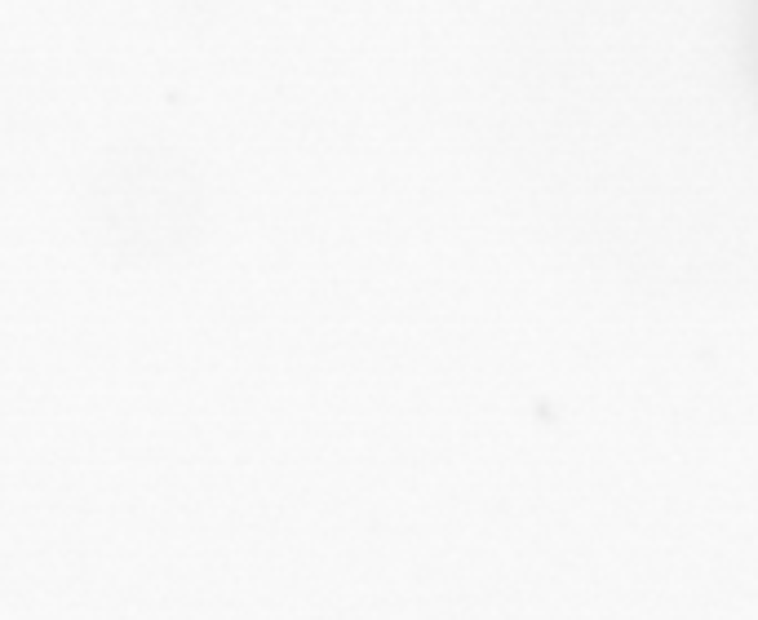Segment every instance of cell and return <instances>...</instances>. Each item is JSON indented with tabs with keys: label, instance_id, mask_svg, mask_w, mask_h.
Returning <instances> with one entry per match:
<instances>
[{
	"label": "cell",
	"instance_id": "obj_1",
	"mask_svg": "<svg viewBox=\"0 0 758 620\" xmlns=\"http://www.w3.org/2000/svg\"><path fill=\"white\" fill-rule=\"evenodd\" d=\"M745 63L758 89V0H745Z\"/></svg>",
	"mask_w": 758,
	"mask_h": 620
}]
</instances>
